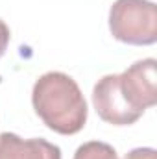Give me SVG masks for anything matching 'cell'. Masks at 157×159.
Listing matches in <instances>:
<instances>
[{
  "label": "cell",
  "instance_id": "6da1fadb",
  "mask_svg": "<svg viewBox=\"0 0 157 159\" xmlns=\"http://www.w3.org/2000/svg\"><path fill=\"white\" fill-rule=\"evenodd\" d=\"M34 109L56 133L74 135L87 122V102L79 85L65 72L43 74L32 91Z\"/></svg>",
  "mask_w": 157,
  "mask_h": 159
},
{
  "label": "cell",
  "instance_id": "5b68a950",
  "mask_svg": "<svg viewBox=\"0 0 157 159\" xmlns=\"http://www.w3.org/2000/svg\"><path fill=\"white\" fill-rule=\"evenodd\" d=\"M0 159H61V150L46 139H20L4 131L0 133Z\"/></svg>",
  "mask_w": 157,
  "mask_h": 159
},
{
  "label": "cell",
  "instance_id": "52a82bcc",
  "mask_svg": "<svg viewBox=\"0 0 157 159\" xmlns=\"http://www.w3.org/2000/svg\"><path fill=\"white\" fill-rule=\"evenodd\" d=\"M124 159H157V152L154 148H135L128 152Z\"/></svg>",
  "mask_w": 157,
  "mask_h": 159
},
{
  "label": "cell",
  "instance_id": "3957f363",
  "mask_svg": "<svg viewBox=\"0 0 157 159\" xmlns=\"http://www.w3.org/2000/svg\"><path fill=\"white\" fill-rule=\"evenodd\" d=\"M120 91L128 104L137 111L144 113L157 104V61L154 57L141 59L118 74Z\"/></svg>",
  "mask_w": 157,
  "mask_h": 159
},
{
  "label": "cell",
  "instance_id": "7a4b0ae2",
  "mask_svg": "<svg viewBox=\"0 0 157 159\" xmlns=\"http://www.w3.org/2000/svg\"><path fill=\"white\" fill-rule=\"evenodd\" d=\"M109 30L115 39L126 44H154L157 6L150 0H117L109 9Z\"/></svg>",
  "mask_w": 157,
  "mask_h": 159
},
{
  "label": "cell",
  "instance_id": "277c9868",
  "mask_svg": "<svg viewBox=\"0 0 157 159\" xmlns=\"http://www.w3.org/2000/svg\"><path fill=\"white\" fill-rule=\"evenodd\" d=\"M92 106L100 119L113 126H131L142 117L124 98L118 74H107L96 81L92 89Z\"/></svg>",
  "mask_w": 157,
  "mask_h": 159
},
{
  "label": "cell",
  "instance_id": "8992f818",
  "mask_svg": "<svg viewBox=\"0 0 157 159\" xmlns=\"http://www.w3.org/2000/svg\"><path fill=\"white\" fill-rule=\"evenodd\" d=\"M74 159H118V156L111 144L102 141H89L76 150Z\"/></svg>",
  "mask_w": 157,
  "mask_h": 159
},
{
  "label": "cell",
  "instance_id": "ba28073f",
  "mask_svg": "<svg viewBox=\"0 0 157 159\" xmlns=\"http://www.w3.org/2000/svg\"><path fill=\"white\" fill-rule=\"evenodd\" d=\"M9 39H11V34H9V28L7 24L0 19V57L6 54L7 50V44H9Z\"/></svg>",
  "mask_w": 157,
  "mask_h": 159
}]
</instances>
